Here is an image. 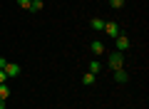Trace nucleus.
<instances>
[{"label":"nucleus","instance_id":"7ed1b4c3","mask_svg":"<svg viewBox=\"0 0 149 109\" xmlns=\"http://www.w3.org/2000/svg\"><path fill=\"white\" fill-rule=\"evenodd\" d=\"M3 69H5L8 77H20V65H15V62H8Z\"/></svg>","mask_w":149,"mask_h":109},{"label":"nucleus","instance_id":"ddd939ff","mask_svg":"<svg viewBox=\"0 0 149 109\" xmlns=\"http://www.w3.org/2000/svg\"><path fill=\"white\" fill-rule=\"evenodd\" d=\"M17 5H20V8H25V10H30V5H32V0H17Z\"/></svg>","mask_w":149,"mask_h":109},{"label":"nucleus","instance_id":"9d476101","mask_svg":"<svg viewBox=\"0 0 149 109\" xmlns=\"http://www.w3.org/2000/svg\"><path fill=\"white\" fill-rule=\"evenodd\" d=\"M10 97V87L8 84H0V99H8Z\"/></svg>","mask_w":149,"mask_h":109},{"label":"nucleus","instance_id":"6e6552de","mask_svg":"<svg viewBox=\"0 0 149 109\" xmlns=\"http://www.w3.org/2000/svg\"><path fill=\"white\" fill-rule=\"evenodd\" d=\"M95 79H97V74H92V72H87L85 77H82V84H85V87H92V84H95Z\"/></svg>","mask_w":149,"mask_h":109},{"label":"nucleus","instance_id":"f257e3e1","mask_svg":"<svg viewBox=\"0 0 149 109\" xmlns=\"http://www.w3.org/2000/svg\"><path fill=\"white\" fill-rule=\"evenodd\" d=\"M107 65H109L112 72H114V69H122L124 67V55H122V52H112L109 60H107Z\"/></svg>","mask_w":149,"mask_h":109},{"label":"nucleus","instance_id":"dca6fc26","mask_svg":"<svg viewBox=\"0 0 149 109\" xmlns=\"http://www.w3.org/2000/svg\"><path fill=\"white\" fill-rule=\"evenodd\" d=\"M0 109H5V99H0Z\"/></svg>","mask_w":149,"mask_h":109},{"label":"nucleus","instance_id":"f8f14e48","mask_svg":"<svg viewBox=\"0 0 149 109\" xmlns=\"http://www.w3.org/2000/svg\"><path fill=\"white\" fill-rule=\"evenodd\" d=\"M109 5L114 8V10H119V8H124V0H109Z\"/></svg>","mask_w":149,"mask_h":109},{"label":"nucleus","instance_id":"4468645a","mask_svg":"<svg viewBox=\"0 0 149 109\" xmlns=\"http://www.w3.org/2000/svg\"><path fill=\"white\" fill-rule=\"evenodd\" d=\"M5 79H8V74H5V69H0V84H5Z\"/></svg>","mask_w":149,"mask_h":109},{"label":"nucleus","instance_id":"9b49d317","mask_svg":"<svg viewBox=\"0 0 149 109\" xmlns=\"http://www.w3.org/2000/svg\"><path fill=\"white\" fill-rule=\"evenodd\" d=\"M42 8H45V5H42V0H32L30 10H35V12H37V10H42Z\"/></svg>","mask_w":149,"mask_h":109},{"label":"nucleus","instance_id":"423d86ee","mask_svg":"<svg viewBox=\"0 0 149 109\" xmlns=\"http://www.w3.org/2000/svg\"><path fill=\"white\" fill-rule=\"evenodd\" d=\"M90 50L95 52V55H104V42L95 40V42H92V45H90Z\"/></svg>","mask_w":149,"mask_h":109},{"label":"nucleus","instance_id":"1a4fd4ad","mask_svg":"<svg viewBox=\"0 0 149 109\" xmlns=\"http://www.w3.org/2000/svg\"><path fill=\"white\" fill-rule=\"evenodd\" d=\"M90 72H92V74L102 72V62H97V60H92V62H90Z\"/></svg>","mask_w":149,"mask_h":109},{"label":"nucleus","instance_id":"39448f33","mask_svg":"<svg viewBox=\"0 0 149 109\" xmlns=\"http://www.w3.org/2000/svg\"><path fill=\"white\" fill-rule=\"evenodd\" d=\"M90 27H92L95 32H102V30H104V20H100V17H92V20H90Z\"/></svg>","mask_w":149,"mask_h":109},{"label":"nucleus","instance_id":"2eb2a0df","mask_svg":"<svg viewBox=\"0 0 149 109\" xmlns=\"http://www.w3.org/2000/svg\"><path fill=\"white\" fill-rule=\"evenodd\" d=\"M5 65H8V60H5V57H0V69L5 67Z\"/></svg>","mask_w":149,"mask_h":109},{"label":"nucleus","instance_id":"0eeeda50","mask_svg":"<svg viewBox=\"0 0 149 109\" xmlns=\"http://www.w3.org/2000/svg\"><path fill=\"white\" fill-rule=\"evenodd\" d=\"M114 79H117V82H124V84L129 82V74L124 72V67L122 69H114Z\"/></svg>","mask_w":149,"mask_h":109},{"label":"nucleus","instance_id":"f03ea898","mask_svg":"<svg viewBox=\"0 0 149 109\" xmlns=\"http://www.w3.org/2000/svg\"><path fill=\"white\" fill-rule=\"evenodd\" d=\"M114 40H117V52H127L129 50V37L127 35H117Z\"/></svg>","mask_w":149,"mask_h":109},{"label":"nucleus","instance_id":"20e7f679","mask_svg":"<svg viewBox=\"0 0 149 109\" xmlns=\"http://www.w3.org/2000/svg\"><path fill=\"white\" fill-rule=\"evenodd\" d=\"M104 32H107V35H112V37L122 35V30H119V25H117V22H104Z\"/></svg>","mask_w":149,"mask_h":109}]
</instances>
